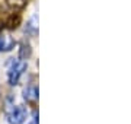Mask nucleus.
Segmentation results:
<instances>
[{
    "label": "nucleus",
    "mask_w": 131,
    "mask_h": 124,
    "mask_svg": "<svg viewBox=\"0 0 131 124\" xmlns=\"http://www.w3.org/2000/svg\"><path fill=\"white\" fill-rule=\"evenodd\" d=\"M26 70V63L24 61V60H20V61H16L12 66V69L9 70V75H7V79H9V83L12 86L18 85L19 79H20V76H22V73Z\"/></svg>",
    "instance_id": "nucleus-1"
},
{
    "label": "nucleus",
    "mask_w": 131,
    "mask_h": 124,
    "mask_svg": "<svg viewBox=\"0 0 131 124\" xmlns=\"http://www.w3.org/2000/svg\"><path fill=\"white\" fill-rule=\"evenodd\" d=\"M26 115H28L26 108L22 107V105H18L7 114V121L10 124H22L26 120Z\"/></svg>",
    "instance_id": "nucleus-2"
},
{
    "label": "nucleus",
    "mask_w": 131,
    "mask_h": 124,
    "mask_svg": "<svg viewBox=\"0 0 131 124\" xmlns=\"http://www.w3.org/2000/svg\"><path fill=\"white\" fill-rule=\"evenodd\" d=\"M15 47V39L9 35H2L0 37V51H10Z\"/></svg>",
    "instance_id": "nucleus-3"
},
{
    "label": "nucleus",
    "mask_w": 131,
    "mask_h": 124,
    "mask_svg": "<svg viewBox=\"0 0 131 124\" xmlns=\"http://www.w3.org/2000/svg\"><path fill=\"white\" fill-rule=\"evenodd\" d=\"M20 20H22V18H20V15L19 13H12L6 19V22H5V26L7 29H16L20 25Z\"/></svg>",
    "instance_id": "nucleus-4"
},
{
    "label": "nucleus",
    "mask_w": 131,
    "mask_h": 124,
    "mask_svg": "<svg viewBox=\"0 0 131 124\" xmlns=\"http://www.w3.org/2000/svg\"><path fill=\"white\" fill-rule=\"evenodd\" d=\"M38 95H39V92H38V88H37L35 85L28 86V88L24 91L25 99H28V101H35V99H38Z\"/></svg>",
    "instance_id": "nucleus-5"
},
{
    "label": "nucleus",
    "mask_w": 131,
    "mask_h": 124,
    "mask_svg": "<svg viewBox=\"0 0 131 124\" xmlns=\"http://www.w3.org/2000/svg\"><path fill=\"white\" fill-rule=\"evenodd\" d=\"M29 56H31V45L28 43H24L22 44V48H20V53H19V57L26 60Z\"/></svg>",
    "instance_id": "nucleus-6"
},
{
    "label": "nucleus",
    "mask_w": 131,
    "mask_h": 124,
    "mask_svg": "<svg viewBox=\"0 0 131 124\" xmlns=\"http://www.w3.org/2000/svg\"><path fill=\"white\" fill-rule=\"evenodd\" d=\"M7 5L15 9H20L26 5V0H7Z\"/></svg>",
    "instance_id": "nucleus-7"
},
{
    "label": "nucleus",
    "mask_w": 131,
    "mask_h": 124,
    "mask_svg": "<svg viewBox=\"0 0 131 124\" xmlns=\"http://www.w3.org/2000/svg\"><path fill=\"white\" fill-rule=\"evenodd\" d=\"M29 124H38V115L35 114V118H34V121L32 123H29Z\"/></svg>",
    "instance_id": "nucleus-8"
},
{
    "label": "nucleus",
    "mask_w": 131,
    "mask_h": 124,
    "mask_svg": "<svg viewBox=\"0 0 131 124\" xmlns=\"http://www.w3.org/2000/svg\"><path fill=\"white\" fill-rule=\"evenodd\" d=\"M2 29H3V24H0V31H2Z\"/></svg>",
    "instance_id": "nucleus-9"
}]
</instances>
